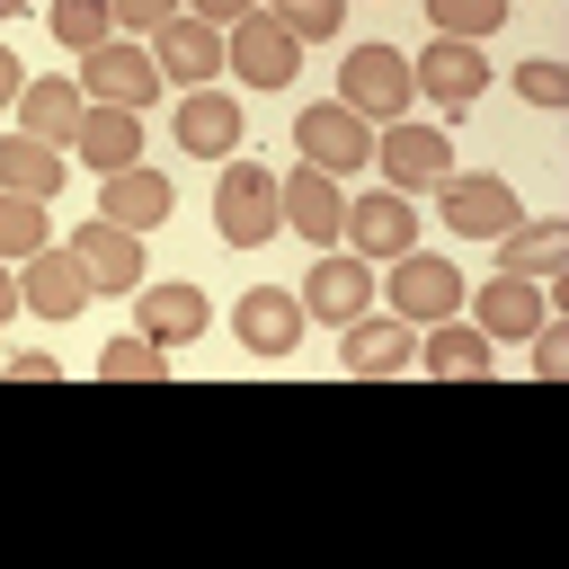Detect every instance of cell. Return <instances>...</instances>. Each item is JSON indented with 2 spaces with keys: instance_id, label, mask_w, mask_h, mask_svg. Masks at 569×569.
Listing matches in <instances>:
<instances>
[{
  "instance_id": "1",
  "label": "cell",
  "mask_w": 569,
  "mask_h": 569,
  "mask_svg": "<svg viewBox=\"0 0 569 569\" xmlns=\"http://www.w3.org/2000/svg\"><path fill=\"white\" fill-rule=\"evenodd\" d=\"M213 231L231 240V249H267L276 231H284V204H276V169L267 160H222V187H213Z\"/></svg>"
},
{
  "instance_id": "2",
  "label": "cell",
  "mask_w": 569,
  "mask_h": 569,
  "mask_svg": "<svg viewBox=\"0 0 569 569\" xmlns=\"http://www.w3.org/2000/svg\"><path fill=\"white\" fill-rule=\"evenodd\" d=\"M338 107H356L365 124H391L418 107V80H409V53L400 44H356L338 62Z\"/></svg>"
},
{
  "instance_id": "3",
  "label": "cell",
  "mask_w": 569,
  "mask_h": 569,
  "mask_svg": "<svg viewBox=\"0 0 569 569\" xmlns=\"http://www.w3.org/2000/svg\"><path fill=\"white\" fill-rule=\"evenodd\" d=\"M373 169L400 196H436L453 178V142L436 124H418V116H391V124H373Z\"/></svg>"
},
{
  "instance_id": "4",
  "label": "cell",
  "mask_w": 569,
  "mask_h": 569,
  "mask_svg": "<svg viewBox=\"0 0 569 569\" xmlns=\"http://www.w3.org/2000/svg\"><path fill=\"white\" fill-rule=\"evenodd\" d=\"M80 98H89V107H133V116H151V98H160L151 44H142V36H107L98 53H80Z\"/></svg>"
},
{
  "instance_id": "5",
  "label": "cell",
  "mask_w": 569,
  "mask_h": 569,
  "mask_svg": "<svg viewBox=\"0 0 569 569\" xmlns=\"http://www.w3.org/2000/svg\"><path fill=\"white\" fill-rule=\"evenodd\" d=\"M222 62H231L249 89H284V80L302 71V36H293L276 9H249V18L222 27Z\"/></svg>"
},
{
  "instance_id": "6",
  "label": "cell",
  "mask_w": 569,
  "mask_h": 569,
  "mask_svg": "<svg viewBox=\"0 0 569 569\" xmlns=\"http://www.w3.org/2000/svg\"><path fill=\"white\" fill-rule=\"evenodd\" d=\"M373 258H356V249H320L311 258V276H302V320H320V329H347V320H365L373 311Z\"/></svg>"
},
{
  "instance_id": "7",
  "label": "cell",
  "mask_w": 569,
  "mask_h": 569,
  "mask_svg": "<svg viewBox=\"0 0 569 569\" xmlns=\"http://www.w3.org/2000/svg\"><path fill=\"white\" fill-rule=\"evenodd\" d=\"M293 142H302V160L329 169V178H356V169L373 160V124H365L356 107H338V98L302 107V116H293Z\"/></svg>"
},
{
  "instance_id": "8",
  "label": "cell",
  "mask_w": 569,
  "mask_h": 569,
  "mask_svg": "<svg viewBox=\"0 0 569 569\" xmlns=\"http://www.w3.org/2000/svg\"><path fill=\"white\" fill-rule=\"evenodd\" d=\"M382 293H391V320H409V329H436V320L462 311V276L445 258H427V249H400Z\"/></svg>"
},
{
  "instance_id": "9",
  "label": "cell",
  "mask_w": 569,
  "mask_h": 569,
  "mask_svg": "<svg viewBox=\"0 0 569 569\" xmlns=\"http://www.w3.org/2000/svg\"><path fill=\"white\" fill-rule=\"evenodd\" d=\"M276 204H284V222H293L311 249H338V231H347V178L293 160V169L276 178Z\"/></svg>"
},
{
  "instance_id": "10",
  "label": "cell",
  "mask_w": 569,
  "mask_h": 569,
  "mask_svg": "<svg viewBox=\"0 0 569 569\" xmlns=\"http://www.w3.org/2000/svg\"><path fill=\"white\" fill-rule=\"evenodd\" d=\"M409 365H418V329H409V320H391V311L373 320V311H365V320L338 329V373H347V382H391V373H409Z\"/></svg>"
},
{
  "instance_id": "11",
  "label": "cell",
  "mask_w": 569,
  "mask_h": 569,
  "mask_svg": "<svg viewBox=\"0 0 569 569\" xmlns=\"http://www.w3.org/2000/svg\"><path fill=\"white\" fill-rule=\"evenodd\" d=\"M356 258H373V267H391L400 249H418V213H409V196L400 187H373V196H347V231H338Z\"/></svg>"
},
{
  "instance_id": "12",
  "label": "cell",
  "mask_w": 569,
  "mask_h": 569,
  "mask_svg": "<svg viewBox=\"0 0 569 569\" xmlns=\"http://www.w3.org/2000/svg\"><path fill=\"white\" fill-rule=\"evenodd\" d=\"M409 80L427 89V107H471L489 89V53L471 36H427V53L409 62Z\"/></svg>"
},
{
  "instance_id": "13",
  "label": "cell",
  "mask_w": 569,
  "mask_h": 569,
  "mask_svg": "<svg viewBox=\"0 0 569 569\" xmlns=\"http://www.w3.org/2000/svg\"><path fill=\"white\" fill-rule=\"evenodd\" d=\"M89 293H98V284H89V267H80L62 240H44L36 258H18V302H27L36 320H71Z\"/></svg>"
},
{
  "instance_id": "14",
  "label": "cell",
  "mask_w": 569,
  "mask_h": 569,
  "mask_svg": "<svg viewBox=\"0 0 569 569\" xmlns=\"http://www.w3.org/2000/svg\"><path fill=\"white\" fill-rule=\"evenodd\" d=\"M133 329L151 338V347H196L204 329H213V302H204V284H133Z\"/></svg>"
},
{
  "instance_id": "15",
  "label": "cell",
  "mask_w": 569,
  "mask_h": 569,
  "mask_svg": "<svg viewBox=\"0 0 569 569\" xmlns=\"http://www.w3.org/2000/svg\"><path fill=\"white\" fill-rule=\"evenodd\" d=\"M302 293H284V284H249L240 302H231V338L249 347V356H293L302 347Z\"/></svg>"
},
{
  "instance_id": "16",
  "label": "cell",
  "mask_w": 569,
  "mask_h": 569,
  "mask_svg": "<svg viewBox=\"0 0 569 569\" xmlns=\"http://www.w3.org/2000/svg\"><path fill=\"white\" fill-rule=\"evenodd\" d=\"M151 62H160V80H187V89H213V71H231L222 62V27H204V18H169V27H151Z\"/></svg>"
},
{
  "instance_id": "17",
  "label": "cell",
  "mask_w": 569,
  "mask_h": 569,
  "mask_svg": "<svg viewBox=\"0 0 569 569\" xmlns=\"http://www.w3.org/2000/svg\"><path fill=\"white\" fill-rule=\"evenodd\" d=\"M98 213L124 222V231H160V222L178 213V187H169L151 160H133V169H107V178H98Z\"/></svg>"
},
{
  "instance_id": "18",
  "label": "cell",
  "mask_w": 569,
  "mask_h": 569,
  "mask_svg": "<svg viewBox=\"0 0 569 569\" xmlns=\"http://www.w3.org/2000/svg\"><path fill=\"white\" fill-rule=\"evenodd\" d=\"M436 213H445L462 240H498L525 204H516V187H507V178H462V169H453V178L436 187Z\"/></svg>"
},
{
  "instance_id": "19",
  "label": "cell",
  "mask_w": 569,
  "mask_h": 569,
  "mask_svg": "<svg viewBox=\"0 0 569 569\" xmlns=\"http://www.w3.org/2000/svg\"><path fill=\"white\" fill-rule=\"evenodd\" d=\"M71 258L89 267L98 293H133V284H142V231H124V222H107V213H89V222L71 231Z\"/></svg>"
},
{
  "instance_id": "20",
  "label": "cell",
  "mask_w": 569,
  "mask_h": 569,
  "mask_svg": "<svg viewBox=\"0 0 569 569\" xmlns=\"http://www.w3.org/2000/svg\"><path fill=\"white\" fill-rule=\"evenodd\" d=\"M489 249H498V276H525V284H560V276H569V222H533V213H516Z\"/></svg>"
},
{
  "instance_id": "21",
  "label": "cell",
  "mask_w": 569,
  "mask_h": 569,
  "mask_svg": "<svg viewBox=\"0 0 569 569\" xmlns=\"http://www.w3.org/2000/svg\"><path fill=\"white\" fill-rule=\"evenodd\" d=\"M551 320V284H525V276H489L471 293V329L498 347V338H533Z\"/></svg>"
},
{
  "instance_id": "22",
  "label": "cell",
  "mask_w": 569,
  "mask_h": 569,
  "mask_svg": "<svg viewBox=\"0 0 569 569\" xmlns=\"http://www.w3.org/2000/svg\"><path fill=\"white\" fill-rule=\"evenodd\" d=\"M18 133H36V142H53V151H71V133H80V116H89V98H80V80L71 71H44V80H27L18 89Z\"/></svg>"
},
{
  "instance_id": "23",
  "label": "cell",
  "mask_w": 569,
  "mask_h": 569,
  "mask_svg": "<svg viewBox=\"0 0 569 569\" xmlns=\"http://www.w3.org/2000/svg\"><path fill=\"white\" fill-rule=\"evenodd\" d=\"M178 142H187L196 160H231V151H240V98L187 89V98H178Z\"/></svg>"
},
{
  "instance_id": "24",
  "label": "cell",
  "mask_w": 569,
  "mask_h": 569,
  "mask_svg": "<svg viewBox=\"0 0 569 569\" xmlns=\"http://www.w3.org/2000/svg\"><path fill=\"white\" fill-rule=\"evenodd\" d=\"M71 160H89L98 178H107V169H133V160H142V116H133V107H89L80 133H71Z\"/></svg>"
},
{
  "instance_id": "25",
  "label": "cell",
  "mask_w": 569,
  "mask_h": 569,
  "mask_svg": "<svg viewBox=\"0 0 569 569\" xmlns=\"http://www.w3.org/2000/svg\"><path fill=\"white\" fill-rule=\"evenodd\" d=\"M418 365L436 382H480L489 373V338L471 320H436V329H418Z\"/></svg>"
},
{
  "instance_id": "26",
  "label": "cell",
  "mask_w": 569,
  "mask_h": 569,
  "mask_svg": "<svg viewBox=\"0 0 569 569\" xmlns=\"http://www.w3.org/2000/svg\"><path fill=\"white\" fill-rule=\"evenodd\" d=\"M62 169H71V151H53V142H36V133H9V142H0V187H9V196L53 204Z\"/></svg>"
},
{
  "instance_id": "27",
  "label": "cell",
  "mask_w": 569,
  "mask_h": 569,
  "mask_svg": "<svg viewBox=\"0 0 569 569\" xmlns=\"http://www.w3.org/2000/svg\"><path fill=\"white\" fill-rule=\"evenodd\" d=\"M44 27H53V44L80 62V53H98V44L116 36V9H107V0H44Z\"/></svg>"
},
{
  "instance_id": "28",
  "label": "cell",
  "mask_w": 569,
  "mask_h": 569,
  "mask_svg": "<svg viewBox=\"0 0 569 569\" xmlns=\"http://www.w3.org/2000/svg\"><path fill=\"white\" fill-rule=\"evenodd\" d=\"M98 382H169V347H151L142 329H124V338L98 347Z\"/></svg>"
},
{
  "instance_id": "29",
  "label": "cell",
  "mask_w": 569,
  "mask_h": 569,
  "mask_svg": "<svg viewBox=\"0 0 569 569\" xmlns=\"http://www.w3.org/2000/svg\"><path fill=\"white\" fill-rule=\"evenodd\" d=\"M44 240H53V222H44V204H36V196H9V187H0V258L18 267V258H36Z\"/></svg>"
},
{
  "instance_id": "30",
  "label": "cell",
  "mask_w": 569,
  "mask_h": 569,
  "mask_svg": "<svg viewBox=\"0 0 569 569\" xmlns=\"http://www.w3.org/2000/svg\"><path fill=\"white\" fill-rule=\"evenodd\" d=\"M427 27H436V36H471V44H480V36H498V27H507V0H427Z\"/></svg>"
},
{
  "instance_id": "31",
  "label": "cell",
  "mask_w": 569,
  "mask_h": 569,
  "mask_svg": "<svg viewBox=\"0 0 569 569\" xmlns=\"http://www.w3.org/2000/svg\"><path fill=\"white\" fill-rule=\"evenodd\" d=\"M258 9H276L302 44H329V36L347 27V0H258Z\"/></svg>"
},
{
  "instance_id": "32",
  "label": "cell",
  "mask_w": 569,
  "mask_h": 569,
  "mask_svg": "<svg viewBox=\"0 0 569 569\" xmlns=\"http://www.w3.org/2000/svg\"><path fill=\"white\" fill-rule=\"evenodd\" d=\"M516 98H525V107H542V116H560V107H569V71L542 53V62H525V71H516Z\"/></svg>"
},
{
  "instance_id": "33",
  "label": "cell",
  "mask_w": 569,
  "mask_h": 569,
  "mask_svg": "<svg viewBox=\"0 0 569 569\" xmlns=\"http://www.w3.org/2000/svg\"><path fill=\"white\" fill-rule=\"evenodd\" d=\"M107 9H116V36H151L178 18V0H107Z\"/></svg>"
},
{
  "instance_id": "34",
  "label": "cell",
  "mask_w": 569,
  "mask_h": 569,
  "mask_svg": "<svg viewBox=\"0 0 569 569\" xmlns=\"http://www.w3.org/2000/svg\"><path fill=\"white\" fill-rule=\"evenodd\" d=\"M533 373H569V329H560V320L533 329Z\"/></svg>"
},
{
  "instance_id": "35",
  "label": "cell",
  "mask_w": 569,
  "mask_h": 569,
  "mask_svg": "<svg viewBox=\"0 0 569 569\" xmlns=\"http://www.w3.org/2000/svg\"><path fill=\"white\" fill-rule=\"evenodd\" d=\"M0 373H9V382H62L53 356H0Z\"/></svg>"
},
{
  "instance_id": "36",
  "label": "cell",
  "mask_w": 569,
  "mask_h": 569,
  "mask_svg": "<svg viewBox=\"0 0 569 569\" xmlns=\"http://www.w3.org/2000/svg\"><path fill=\"white\" fill-rule=\"evenodd\" d=\"M178 9H187V18H204V27H231V18H249L258 0H178Z\"/></svg>"
},
{
  "instance_id": "37",
  "label": "cell",
  "mask_w": 569,
  "mask_h": 569,
  "mask_svg": "<svg viewBox=\"0 0 569 569\" xmlns=\"http://www.w3.org/2000/svg\"><path fill=\"white\" fill-rule=\"evenodd\" d=\"M18 89H27V62L0 44V107H18Z\"/></svg>"
},
{
  "instance_id": "38",
  "label": "cell",
  "mask_w": 569,
  "mask_h": 569,
  "mask_svg": "<svg viewBox=\"0 0 569 569\" xmlns=\"http://www.w3.org/2000/svg\"><path fill=\"white\" fill-rule=\"evenodd\" d=\"M18 311H27V302H18V267H9V258H0V329H9V320H18Z\"/></svg>"
},
{
  "instance_id": "39",
  "label": "cell",
  "mask_w": 569,
  "mask_h": 569,
  "mask_svg": "<svg viewBox=\"0 0 569 569\" xmlns=\"http://www.w3.org/2000/svg\"><path fill=\"white\" fill-rule=\"evenodd\" d=\"M18 9H27V0H0V27H9V18H18Z\"/></svg>"
}]
</instances>
